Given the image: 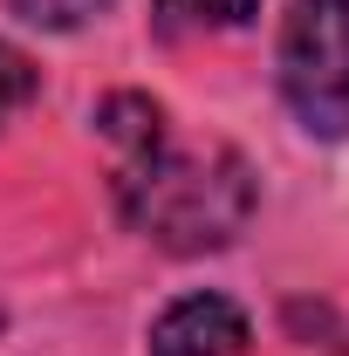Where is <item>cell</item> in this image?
I'll use <instances>...</instances> for the list:
<instances>
[{
	"label": "cell",
	"instance_id": "cell-1",
	"mask_svg": "<svg viewBox=\"0 0 349 356\" xmlns=\"http://www.w3.org/2000/svg\"><path fill=\"white\" fill-rule=\"evenodd\" d=\"M254 172L226 144H151L144 158H124L117 213L165 254H213L233 247L254 220Z\"/></svg>",
	"mask_w": 349,
	"mask_h": 356
},
{
	"label": "cell",
	"instance_id": "cell-2",
	"mask_svg": "<svg viewBox=\"0 0 349 356\" xmlns=\"http://www.w3.org/2000/svg\"><path fill=\"white\" fill-rule=\"evenodd\" d=\"M274 76L308 137H349V0H288Z\"/></svg>",
	"mask_w": 349,
	"mask_h": 356
},
{
	"label": "cell",
	"instance_id": "cell-3",
	"mask_svg": "<svg viewBox=\"0 0 349 356\" xmlns=\"http://www.w3.org/2000/svg\"><path fill=\"white\" fill-rule=\"evenodd\" d=\"M151 356H254V322L226 295H178L151 322Z\"/></svg>",
	"mask_w": 349,
	"mask_h": 356
},
{
	"label": "cell",
	"instance_id": "cell-4",
	"mask_svg": "<svg viewBox=\"0 0 349 356\" xmlns=\"http://www.w3.org/2000/svg\"><path fill=\"white\" fill-rule=\"evenodd\" d=\"M261 14V0H151V28L178 42V35H226V28H247Z\"/></svg>",
	"mask_w": 349,
	"mask_h": 356
},
{
	"label": "cell",
	"instance_id": "cell-5",
	"mask_svg": "<svg viewBox=\"0 0 349 356\" xmlns=\"http://www.w3.org/2000/svg\"><path fill=\"white\" fill-rule=\"evenodd\" d=\"M96 124H103V137H110V144H124V158H144L151 144H165V110H158L151 96H137V89L103 96Z\"/></svg>",
	"mask_w": 349,
	"mask_h": 356
},
{
	"label": "cell",
	"instance_id": "cell-6",
	"mask_svg": "<svg viewBox=\"0 0 349 356\" xmlns=\"http://www.w3.org/2000/svg\"><path fill=\"white\" fill-rule=\"evenodd\" d=\"M103 7H117V0H7V14H21L28 28H48V35H69V28H83L96 21Z\"/></svg>",
	"mask_w": 349,
	"mask_h": 356
},
{
	"label": "cell",
	"instance_id": "cell-7",
	"mask_svg": "<svg viewBox=\"0 0 349 356\" xmlns=\"http://www.w3.org/2000/svg\"><path fill=\"white\" fill-rule=\"evenodd\" d=\"M35 89H42V69H35L14 42H0V131L35 103Z\"/></svg>",
	"mask_w": 349,
	"mask_h": 356
}]
</instances>
